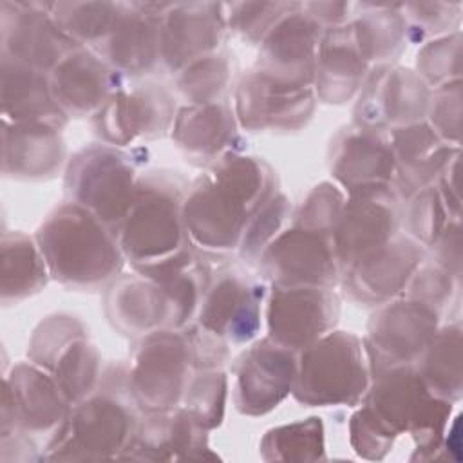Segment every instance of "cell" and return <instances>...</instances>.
<instances>
[{
    "label": "cell",
    "instance_id": "6da1fadb",
    "mask_svg": "<svg viewBox=\"0 0 463 463\" xmlns=\"http://www.w3.org/2000/svg\"><path fill=\"white\" fill-rule=\"evenodd\" d=\"M277 192L273 168L257 156L230 154L188 184L183 217L194 248L237 250L251 215Z\"/></svg>",
    "mask_w": 463,
    "mask_h": 463
},
{
    "label": "cell",
    "instance_id": "7a4b0ae2",
    "mask_svg": "<svg viewBox=\"0 0 463 463\" xmlns=\"http://www.w3.org/2000/svg\"><path fill=\"white\" fill-rule=\"evenodd\" d=\"M188 184L184 175L165 168L139 175L136 197L116 228L134 271L159 280L197 255L183 217Z\"/></svg>",
    "mask_w": 463,
    "mask_h": 463
},
{
    "label": "cell",
    "instance_id": "3957f363",
    "mask_svg": "<svg viewBox=\"0 0 463 463\" xmlns=\"http://www.w3.org/2000/svg\"><path fill=\"white\" fill-rule=\"evenodd\" d=\"M51 279L72 289H99L121 275L125 255L116 230L90 210L67 201L34 235Z\"/></svg>",
    "mask_w": 463,
    "mask_h": 463
},
{
    "label": "cell",
    "instance_id": "277c9868",
    "mask_svg": "<svg viewBox=\"0 0 463 463\" xmlns=\"http://www.w3.org/2000/svg\"><path fill=\"white\" fill-rule=\"evenodd\" d=\"M137 407L127 383V365L112 364L96 389L76 402L47 441L42 459H121L137 429Z\"/></svg>",
    "mask_w": 463,
    "mask_h": 463
},
{
    "label": "cell",
    "instance_id": "5b68a950",
    "mask_svg": "<svg viewBox=\"0 0 463 463\" xmlns=\"http://www.w3.org/2000/svg\"><path fill=\"white\" fill-rule=\"evenodd\" d=\"M452 402L434 396L414 364L385 369L371 376L360 411L391 439L409 434L411 459H438L452 418Z\"/></svg>",
    "mask_w": 463,
    "mask_h": 463
},
{
    "label": "cell",
    "instance_id": "8992f818",
    "mask_svg": "<svg viewBox=\"0 0 463 463\" xmlns=\"http://www.w3.org/2000/svg\"><path fill=\"white\" fill-rule=\"evenodd\" d=\"M371 383L364 340L333 329L298 351L293 398L306 407L356 405Z\"/></svg>",
    "mask_w": 463,
    "mask_h": 463
},
{
    "label": "cell",
    "instance_id": "52a82bcc",
    "mask_svg": "<svg viewBox=\"0 0 463 463\" xmlns=\"http://www.w3.org/2000/svg\"><path fill=\"white\" fill-rule=\"evenodd\" d=\"M137 159L127 148L96 143L78 150L65 168V194L110 228L127 215L137 190Z\"/></svg>",
    "mask_w": 463,
    "mask_h": 463
},
{
    "label": "cell",
    "instance_id": "ba28073f",
    "mask_svg": "<svg viewBox=\"0 0 463 463\" xmlns=\"http://www.w3.org/2000/svg\"><path fill=\"white\" fill-rule=\"evenodd\" d=\"M194 371L186 327L159 329L137 338L127 365V383L137 411L152 414L179 407Z\"/></svg>",
    "mask_w": 463,
    "mask_h": 463
},
{
    "label": "cell",
    "instance_id": "9c48e42d",
    "mask_svg": "<svg viewBox=\"0 0 463 463\" xmlns=\"http://www.w3.org/2000/svg\"><path fill=\"white\" fill-rule=\"evenodd\" d=\"M266 288L239 266L212 268L195 324L228 345H244L255 340L262 324Z\"/></svg>",
    "mask_w": 463,
    "mask_h": 463
},
{
    "label": "cell",
    "instance_id": "30bf717a",
    "mask_svg": "<svg viewBox=\"0 0 463 463\" xmlns=\"http://www.w3.org/2000/svg\"><path fill=\"white\" fill-rule=\"evenodd\" d=\"M439 315L432 306L405 295L378 306L362 338L371 376L416 364L439 327Z\"/></svg>",
    "mask_w": 463,
    "mask_h": 463
},
{
    "label": "cell",
    "instance_id": "8fae6325",
    "mask_svg": "<svg viewBox=\"0 0 463 463\" xmlns=\"http://www.w3.org/2000/svg\"><path fill=\"white\" fill-rule=\"evenodd\" d=\"M175 101L163 85H121L92 116V128L101 143L127 148L145 139L163 137L172 130Z\"/></svg>",
    "mask_w": 463,
    "mask_h": 463
},
{
    "label": "cell",
    "instance_id": "7c38bea8",
    "mask_svg": "<svg viewBox=\"0 0 463 463\" xmlns=\"http://www.w3.org/2000/svg\"><path fill=\"white\" fill-rule=\"evenodd\" d=\"M432 89L416 71L378 65L369 71L353 110V125L389 132L423 121Z\"/></svg>",
    "mask_w": 463,
    "mask_h": 463
},
{
    "label": "cell",
    "instance_id": "4fadbf2b",
    "mask_svg": "<svg viewBox=\"0 0 463 463\" xmlns=\"http://www.w3.org/2000/svg\"><path fill=\"white\" fill-rule=\"evenodd\" d=\"M338 317L340 298L333 288L273 284L266 295V336L295 353L333 331Z\"/></svg>",
    "mask_w": 463,
    "mask_h": 463
},
{
    "label": "cell",
    "instance_id": "5bb4252c",
    "mask_svg": "<svg viewBox=\"0 0 463 463\" xmlns=\"http://www.w3.org/2000/svg\"><path fill=\"white\" fill-rule=\"evenodd\" d=\"M58 382L33 362H20L4 376L2 436L54 434L71 411Z\"/></svg>",
    "mask_w": 463,
    "mask_h": 463
},
{
    "label": "cell",
    "instance_id": "9a60e30c",
    "mask_svg": "<svg viewBox=\"0 0 463 463\" xmlns=\"http://www.w3.org/2000/svg\"><path fill=\"white\" fill-rule=\"evenodd\" d=\"M257 262L262 279L280 286L335 288L342 279L331 237L295 224L282 230Z\"/></svg>",
    "mask_w": 463,
    "mask_h": 463
},
{
    "label": "cell",
    "instance_id": "2e32d148",
    "mask_svg": "<svg viewBox=\"0 0 463 463\" xmlns=\"http://www.w3.org/2000/svg\"><path fill=\"white\" fill-rule=\"evenodd\" d=\"M298 353L269 336L250 342L235 364L233 403L250 418L277 409L291 392L297 378Z\"/></svg>",
    "mask_w": 463,
    "mask_h": 463
},
{
    "label": "cell",
    "instance_id": "e0dca14e",
    "mask_svg": "<svg viewBox=\"0 0 463 463\" xmlns=\"http://www.w3.org/2000/svg\"><path fill=\"white\" fill-rule=\"evenodd\" d=\"M425 257L427 250L418 241L396 233L383 246L351 262L342 271L340 282L353 302L382 306L405 291Z\"/></svg>",
    "mask_w": 463,
    "mask_h": 463
},
{
    "label": "cell",
    "instance_id": "ac0fdd59",
    "mask_svg": "<svg viewBox=\"0 0 463 463\" xmlns=\"http://www.w3.org/2000/svg\"><path fill=\"white\" fill-rule=\"evenodd\" d=\"M315 107L313 87L284 85L253 69L237 85L233 112L250 132H295L309 123Z\"/></svg>",
    "mask_w": 463,
    "mask_h": 463
},
{
    "label": "cell",
    "instance_id": "d6986e66",
    "mask_svg": "<svg viewBox=\"0 0 463 463\" xmlns=\"http://www.w3.org/2000/svg\"><path fill=\"white\" fill-rule=\"evenodd\" d=\"M400 201L392 184L349 194L331 235L342 271L398 233L402 224Z\"/></svg>",
    "mask_w": 463,
    "mask_h": 463
},
{
    "label": "cell",
    "instance_id": "ffe728a7",
    "mask_svg": "<svg viewBox=\"0 0 463 463\" xmlns=\"http://www.w3.org/2000/svg\"><path fill=\"white\" fill-rule=\"evenodd\" d=\"M52 4H0L2 54L49 72L78 45L52 18Z\"/></svg>",
    "mask_w": 463,
    "mask_h": 463
},
{
    "label": "cell",
    "instance_id": "44dd1931",
    "mask_svg": "<svg viewBox=\"0 0 463 463\" xmlns=\"http://www.w3.org/2000/svg\"><path fill=\"white\" fill-rule=\"evenodd\" d=\"M322 34L324 29L297 2L259 43L255 71L284 85L313 87Z\"/></svg>",
    "mask_w": 463,
    "mask_h": 463
},
{
    "label": "cell",
    "instance_id": "7402d4cb",
    "mask_svg": "<svg viewBox=\"0 0 463 463\" xmlns=\"http://www.w3.org/2000/svg\"><path fill=\"white\" fill-rule=\"evenodd\" d=\"M226 31L224 4H168L161 16V65L177 74L190 63L217 52Z\"/></svg>",
    "mask_w": 463,
    "mask_h": 463
},
{
    "label": "cell",
    "instance_id": "603a6c76",
    "mask_svg": "<svg viewBox=\"0 0 463 463\" xmlns=\"http://www.w3.org/2000/svg\"><path fill=\"white\" fill-rule=\"evenodd\" d=\"M168 4H119L109 34L96 51L118 74L143 76L161 63V16Z\"/></svg>",
    "mask_w": 463,
    "mask_h": 463
},
{
    "label": "cell",
    "instance_id": "cb8c5ba5",
    "mask_svg": "<svg viewBox=\"0 0 463 463\" xmlns=\"http://www.w3.org/2000/svg\"><path fill=\"white\" fill-rule=\"evenodd\" d=\"M329 172L349 194L394 183V154L389 132L358 125L340 128L329 145Z\"/></svg>",
    "mask_w": 463,
    "mask_h": 463
},
{
    "label": "cell",
    "instance_id": "d4e9b609",
    "mask_svg": "<svg viewBox=\"0 0 463 463\" xmlns=\"http://www.w3.org/2000/svg\"><path fill=\"white\" fill-rule=\"evenodd\" d=\"M208 443V430L203 429L181 405L145 414L137 423L132 441L121 459L137 461H181L215 459Z\"/></svg>",
    "mask_w": 463,
    "mask_h": 463
},
{
    "label": "cell",
    "instance_id": "484cf974",
    "mask_svg": "<svg viewBox=\"0 0 463 463\" xmlns=\"http://www.w3.org/2000/svg\"><path fill=\"white\" fill-rule=\"evenodd\" d=\"M49 80L54 101L69 118L94 116L123 85V76L90 47L74 49L51 71Z\"/></svg>",
    "mask_w": 463,
    "mask_h": 463
},
{
    "label": "cell",
    "instance_id": "4316f807",
    "mask_svg": "<svg viewBox=\"0 0 463 463\" xmlns=\"http://www.w3.org/2000/svg\"><path fill=\"white\" fill-rule=\"evenodd\" d=\"M105 313L121 335L141 338L159 329H174V309L163 282L137 271L109 284Z\"/></svg>",
    "mask_w": 463,
    "mask_h": 463
},
{
    "label": "cell",
    "instance_id": "83f0119b",
    "mask_svg": "<svg viewBox=\"0 0 463 463\" xmlns=\"http://www.w3.org/2000/svg\"><path fill=\"white\" fill-rule=\"evenodd\" d=\"M237 128L233 109L224 101H215L181 107L170 134L186 157L210 166L230 154L241 152Z\"/></svg>",
    "mask_w": 463,
    "mask_h": 463
},
{
    "label": "cell",
    "instance_id": "f1b7e54d",
    "mask_svg": "<svg viewBox=\"0 0 463 463\" xmlns=\"http://www.w3.org/2000/svg\"><path fill=\"white\" fill-rule=\"evenodd\" d=\"M394 154V190L400 199L434 184L445 165L459 150L445 143L423 119L412 125L389 130Z\"/></svg>",
    "mask_w": 463,
    "mask_h": 463
},
{
    "label": "cell",
    "instance_id": "f546056e",
    "mask_svg": "<svg viewBox=\"0 0 463 463\" xmlns=\"http://www.w3.org/2000/svg\"><path fill=\"white\" fill-rule=\"evenodd\" d=\"M369 71L371 65L356 43L351 22L324 31L313 80L317 99L329 105L351 101L362 89Z\"/></svg>",
    "mask_w": 463,
    "mask_h": 463
},
{
    "label": "cell",
    "instance_id": "4dcf8cb0",
    "mask_svg": "<svg viewBox=\"0 0 463 463\" xmlns=\"http://www.w3.org/2000/svg\"><path fill=\"white\" fill-rule=\"evenodd\" d=\"M2 170L22 181L51 179L65 161L61 128L43 123H11L4 119Z\"/></svg>",
    "mask_w": 463,
    "mask_h": 463
},
{
    "label": "cell",
    "instance_id": "1f68e13d",
    "mask_svg": "<svg viewBox=\"0 0 463 463\" xmlns=\"http://www.w3.org/2000/svg\"><path fill=\"white\" fill-rule=\"evenodd\" d=\"M2 116L11 123H43L63 128L69 116L58 107L49 72L2 54Z\"/></svg>",
    "mask_w": 463,
    "mask_h": 463
},
{
    "label": "cell",
    "instance_id": "d6a6232c",
    "mask_svg": "<svg viewBox=\"0 0 463 463\" xmlns=\"http://www.w3.org/2000/svg\"><path fill=\"white\" fill-rule=\"evenodd\" d=\"M362 13L351 20L356 43L369 65H392L407 47V22L402 4L396 5H362Z\"/></svg>",
    "mask_w": 463,
    "mask_h": 463
},
{
    "label": "cell",
    "instance_id": "836d02e7",
    "mask_svg": "<svg viewBox=\"0 0 463 463\" xmlns=\"http://www.w3.org/2000/svg\"><path fill=\"white\" fill-rule=\"evenodd\" d=\"M49 277L36 239L22 232L2 235V302L5 306L38 293Z\"/></svg>",
    "mask_w": 463,
    "mask_h": 463
},
{
    "label": "cell",
    "instance_id": "e575fe53",
    "mask_svg": "<svg viewBox=\"0 0 463 463\" xmlns=\"http://www.w3.org/2000/svg\"><path fill=\"white\" fill-rule=\"evenodd\" d=\"M414 365L434 396L458 403L463 394L459 322L438 327Z\"/></svg>",
    "mask_w": 463,
    "mask_h": 463
},
{
    "label": "cell",
    "instance_id": "d590c367",
    "mask_svg": "<svg viewBox=\"0 0 463 463\" xmlns=\"http://www.w3.org/2000/svg\"><path fill=\"white\" fill-rule=\"evenodd\" d=\"M326 430L318 416L266 430L259 450L264 461H318L326 458Z\"/></svg>",
    "mask_w": 463,
    "mask_h": 463
},
{
    "label": "cell",
    "instance_id": "8d00e7d4",
    "mask_svg": "<svg viewBox=\"0 0 463 463\" xmlns=\"http://www.w3.org/2000/svg\"><path fill=\"white\" fill-rule=\"evenodd\" d=\"M47 373L58 382L71 405L89 396L101 378V358L96 345L89 342V335L71 342Z\"/></svg>",
    "mask_w": 463,
    "mask_h": 463
},
{
    "label": "cell",
    "instance_id": "74e56055",
    "mask_svg": "<svg viewBox=\"0 0 463 463\" xmlns=\"http://www.w3.org/2000/svg\"><path fill=\"white\" fill-rule=\"evenodd\" d=\"M52 18L81 47H96L112 29L119 13L114 2H65L52 4Z\"/></svg>",
    "mask_w": 463,
    "mask_h": 463
},
{
    "label": "cell",
    "instance_id": "f35d334b",
    "mask_svg": "<svg viewBox=\"0 0 463 463\" xmlns=\"http://www.w3.org/2000/svg\"><path fill=\"white\" fill-rule=\"evenodd\" d=\"M228 376L222 367L195 369L184 389L181 407L208 432L217 429L226 412Z\"/></svg>",
    "mask_w": 463,
    "mask_h": 463
},
{
    "label": "cell",
    "instance_id": "ab89813d",
    "mask_svg": "<svg viewBox=\"0 0 463 463\" xmlns=\"http://www.w3.org/2000/svg\"><path fill=\"white\" fill-rule=\"evenodd\" d=\"M232 80V61L226 52L208 54L175 74V90L186 105L222 101Z\"/></svg>",
    "mask_w": 463,
    "mask_h": 463
},
{
    "label": "cell",
    "instance_id": "60d3db41",
    "mask_svg": "<svg viewBox=\"0 0 463 463\" xmlns=\"http://www.w3.org/2000/svg\"><path fill=\"white\" fill-rule=\"evenodd\" d=\"M405 208L402 210V222L405 224L407 235L418 241L425 250L439 237L443 228L450 219L443 199L436 184H429L407 199H403Z\"/></svg>",
    "mask_w": 463,
    "mask_h": 463
},
{
    "label": "cell",
    "instance_id": "b9f144b4",
    "mask_svg": "<svg viewBox=\"0 0 463 463\" xmlns=\"http://www.w3.org/2000/svg\"><path fill=\"white\" fill-rule=\"evenodd\" d=\"M288 217H291V203L282 192H275L248 221L237 246L241 259L257 262L266 246L284 230Z\"/></svg>",
    "mask_w": 463,
    "mask_h": 463
},
{
    "label": "cell",
    "instance_id": "7bdbcfd3",
    "mask_svg": "<svg viewBox=\"0 0 463 463\" xmlns=\"http://www.w3.org/2000/svg\"><path fill=\"white\" fill-rule=\"evenodd\" d=\"M461 71V33L452 31L425 42L416 54V72L430 87H441L459 80Z\"/></svg>",
    "mask_w": 463,
    "mask_h": 463
},
{
    "label": "cell",
    "instance_id": "ee69618b",
    "mask_svg": "<svg viewBox=\"0 0 463 463\" xmlns=\"http://www.w3.org/2000/svg\"><path fill=\"white\" fill-rule=\"evenodd\" d=\"M87 329L83 322L72 315L67 313H56L47 317L38 324L34 329L31 340H29V349H27V358L29 362L40 365L42 369L49 371L56 356L78 336L85 335Z\"/></svg>",
    "mask_w": 463,
    "mask_h": 463
},
{
    "label": "cell",
    "instance_id": "f6af8a7d",
    "mask_svg": "<svg viewBox=\"0 0 463 463\" xmlns=\"http://www.w3.org/2000/svg\"><path fill=\"white\" fill-rule=\"evenodd\" d=\"M297 2H235L224 4L228 29L248 43H260L268 31Z\"/></svg>",
    "mask_w": 463,
    "mask_h": 463
},
{
    "label": "cell",
    "instance_id": "bcb514c9",
    "mask_svg": "<svg viewBox=\"0 0 463 463\" xmlns=\"http://www.w3.org/2000/svg\"><path fill=\"white\" fill-rule=\"evenodd\" d=\"M344 190L336 183L322 181L307 192L298 210L295 212L293 224L331 237L344 210Z\"/></svg>",
    "mask_w": 463,
    "mask_h": 463
},
{
    "label": "cell",
    "instance_id": "7dc6e473",
    "mask_svg": "<svg viewBox=\"0 0 463 463\" xmlns=\"http://www.w3.org/2000/svg\"><path fill=\"white\" fill-rule=\"evenodd\" d=\"M425 121L449 145L459 146L461 136V80L432 89Z\"/></svg>",
    "mask_w": 463,
    "mask_h": 463
},
{
    "label": "cell",
    "instance_id": "c3c4849f",
    "mask_svg": "<svg viewBox=\"0 0 463 463\" xmlns=\"http://www.w3.org/2000/svg\"><path fill=\"white\" fill-rule=\"evenodd\" d=\"M461 4H447V2H416V4H402V14L407 22L409 38H423V36H441L452 33L450 27L459 22Z\"/></svg>",
    "mask_w": 463,
    "mask_h": 463
},
{
    "label": "cell",
    "instance_id": "681fc988",
    "mask_svg": "<svg viewBox=\"0 0 463 463\" xmlns=\"http://www.w3.org/2000/svg\"><path fill=\"white\" fill-rule=\"evenodd\" d=\"M458 286L459 280H456L450 273L432 262H423L402 295L429 304L441 313V309L450 302Z\"/></svg>",
    "mask_w": 463,
    "mask_h": 463
},
{
    "label": "cell",
    "instance_id": "f907efd6",
    "mask_svg": "<svg viewBox=\"0 0 463 463\" xmlns=\"http://www.w3.org/2000/svg\"><path fill=\"white\" fill-rule=\"evenodd\" d=\"M432 255V264L450 273L456 280L461 279V226L459 221H449L439 237L427 248Z\"/></svg>",
    "mask_w": 463,
    "mask_h": 463
},
{
    "label": "cell",
    "instance_id": "816d5d0a",
    "mask_svg": "<svg viewBox=\"0 0 463 463\" xmlns=\"http://www.w3.org/2000/svg\"><path fill=\"white\" fill-rule=\"evenodd\" d=\"M438 192L443 199V204L450 215V219L459 221L461 215V197H459V150L450 157V161L441 170L436 179Z\"/></svg>",
    "mask_w": 463,
    "mask_h": 463
},
{
    "label": "cell",
    "instance_id": "f5cc1de1",
    "mask_svg": "<svg viewBox=\"0 0 463 463\" xmlns=\"http://www.w3.org/2000/svg\"><path fill=\"white\" fill-rule=\"evenodd\" d=\"M302 7L324 31L349 22L351 4L345 2H307Z\"/></svg>",
    "mask_w": 463,
    "mask_h": 463
}]
</instances>
